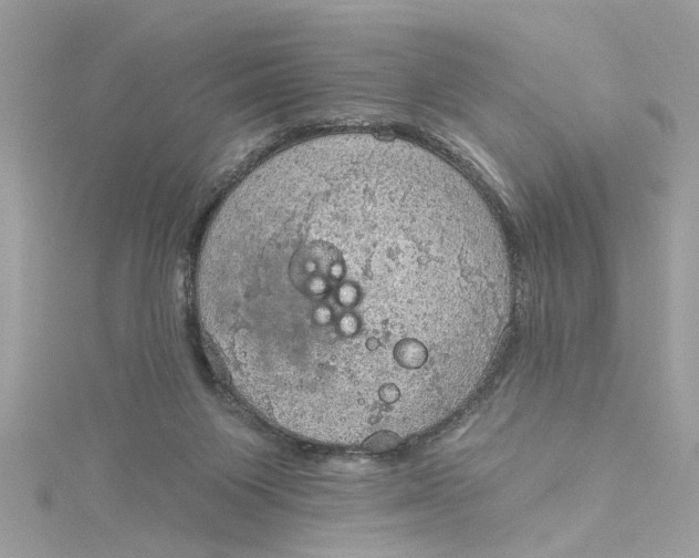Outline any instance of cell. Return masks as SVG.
Instances as JSON below:
<instances>
[{
	"label": "cell",
	"instance_id": "1",
	"mask_svg": "<svg viewBox=\"0 0 699 558\" xmlns=\"http://www.w3.org/2000/svg\"><path fill=\"white\" fill-rule=\"evenodd\" d=\"M249 384L420 432L463 403L507 327L512 270L471 184L419 145L334 134L278 152L220 206L196 270Z\"/></svg>",
	"mask_w": 699,
	"mask_h": 558
}]
</instances>
